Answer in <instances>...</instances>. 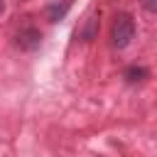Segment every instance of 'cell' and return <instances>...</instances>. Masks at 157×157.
Instances as JSON below:
<instances>
[{"label": "cell", "mask_w": 157, "mask_h": 157, "mask_svg": "<svg viewBox=\"0 0 157 157\" xmlns=\"http://www.w3.org/2000/svg\"><path fill=\"white\" fill-rule=\"evenodd\" d=\"M110 39H113L115 49L130 47V42L135 39V20H132V15H128V12L115 15L113 27H110Z\"/></svg>", "instance_id": "cell-1"}, {"label": "cell", "mask_w": 157, "mask_h": 157, "mask_svg": "<svg viewBox=\"0 0 157 157\" xmlns=\"http://www.w3.org/2000/svg\"><path fill=\"white\" fill-rule=\"evenodd\" d=\"M39 39H42V34H39V29H34V27H27V29H22V32L17 34V44H20L22 49H34V47H39Z\"/></svg>", "instance_id": "cell-2"}, {"label": "cell", "mask_w": 157, "mask_h": 157, "mask_svg": "<svg viewBox=\"0 0 157 157\" xmlns=\"http://www.w3.org/2000/svg\"><path fill=\"white\" fill-rule=\"evenodd\" d=\"M69 7H71V0H64L61 5H59V2L49 5V7H47V20H49V22H56V20H61V17L69 12Z\"/></svg>", "instance_id": "cell-3"}, {"label": "cell", "mask_w": 157, "mask_h": 157, "mask_svg": "<svg viewBox=\"0 0 157 157\" xmlns=\"http://www.w3.org/2000/svg\"><path fill=\"white\" fill-rule=\"evenodd\" d=\"M147 76V69H142V66H130L128 71H125V78L130 81V83H135V81H142Z\"/></svg>", "instance_id": "cell-4"}, {"label": "cell", "mask_w": 157, "mask_h": 157, "mask_svg": "<svg viewBox=\"0 0 157 157\" xmlns=\"http://www.w3.org/2000/svg\"><path fill=\"white\" fill-rule=\"evenodd\" d=\"M142 7H145L147 12H155V15H157V0H142Z\"/></svg>", "instance_id": "cell-5"}, {"label": "cell", "mask_w": 157, "mask_h": 157, "mask_svg": "<svg viewBox=\"0 0 157 157\" xmlns=\"http://www.w3.org/2000/svg\"><path fill=\"white\" fill-rule=\"evenodd\" d=\"M0 12H2V0H0Z\"/></svg>", "instance_id": "cell-6"}]
</instances>
